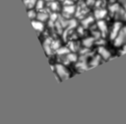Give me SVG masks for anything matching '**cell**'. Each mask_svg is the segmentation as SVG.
<instances>
[{"label":"cell","mask_w":126,"mask_h":124,"mask_svg":"<svg viewBox=\"0 0 126 124\" xmlns=\"http://www.w3.org/2000/svg\"><path fill=\"white\" fill-rule=\"evenodd\" d=\"M68 53H69V48H67V47H60V48L57 49V54L60 55V56L66 55Z\"/></svg>","instance_id":"15"},{"label":"cell","mask_w":126,"mask_h":124,"mask_svg":"<svg viewBox=\"0 0 126 124\" xmlns=\"http://www.w3.org/2000/svg\"><path fill=\"white\" fill-rule=\"evenodd\" d=\"M78 43H75V42H70L69 43V46H70V49H72L73 51H76V50H78L79 49V47H78Z\"/></svg>","instance_id":"19"},{"label":"cell","mask_w":126,"mask_h":124,"mask_svg":"<svg viewBox=\"0 0 126 124\" xmlns=\"http://www.w3.org/2000/svg\"><path fill=\"white\" fill-rule=\"evenodd\" d=\"M24 3L28 8H32L34 4L36 3V0H24Z\"/></svg>","instance_id":"16"},{"label":"cell","mask_w":126,"mask_h":124,"mask_svg":"<svg viewBox=\"0 0 126 124\" xmlns=\"http://www.w3.org/2000/svg\"><path fill=\"white\" fill-rule=\"evenodd\" d=\"M48 16H49V15L47 14V12H40V11H39V13L36 15V19L39 20V21H41V22H43V21L47 20Z\"/></svg>","instance_id":"12"},{"label":"cell","mask_w":126,"mask_h":124,"mask_svg":"<svg viewBox=\"0 0 126 124\" xmlns=\"http://www.w3.org/2000/svg\"><path fill=\"white\" fill-rule=\"evenodd\" d=\"M78 31H79L80 33H83V32H84V31H83V29H82V28H79V29H78Z\"/></svg>","instance_id":"25"},{"label":"cell","mask_w":126,"mask_h":124,"mask_svg":"<svg viewBox=\"0 0 126 124\" xmlns=\"http://www.w3.org/2000/svg\"><path fill=\"white\" fill-rule=\"evenodd\" d=\"M97 28L99 29V31H100V32H101V34L104 36L105 34H106V31H107V26H106V24H105V22H103V21H101V20H99L98 22H97Z\"/></svg>","instance_id":"7"},{"label":"cell","mask_w":126,"mask_h":124,"mask_svg":"<svg viewBox=\"0 0 126 124\" xmlns=\"http://www.w3.org/2000/svg\"><path fill=\"white\" fill-rule=\"evenodd\" d=\"M32 27H33V29H34L35 31H41L43 30V23H41V21H39V20H37V21L32 20Z\"/></svg>","instance_id":"10"},{"label":"cell","mask_w":126,"mask_h":124,"mask_svg":"<svg viewBox=\"0 0 126 124\" xmlns=\"http://www.w3.org/2000/svg\"><path fill=\"white\" fill-rule=\"evenodd\" d=\"M35 7H36V10L41 11L42 8H43V1H42V0H38V1H36V3H35Z\"/></svg>","instance_id":"18"},{"label":"cell","mask_w":126,"mask_h":124,"mask_svg":"<svg viewBox=\"0 0 126 124\" xmlns=\"http://www.w3.org/2000/svg\"><path fill=\"white\" fill-rule=\"evenodd\" d=\"M119 5L118 4H113V5H111L110 7H109V10L112 12V13H116V12H118L119 11Z\"/></svg>","instance_id":"17"},{"label":"cell","mask_w":126,"mask_h":124,"mask_svg":"<svg viewBox=\"0 0 126 124\" xmlns=\"http://www.w3.org/2000/svg\"><path fill=\"white\" fill-rule=\"evenodd\" d=\"M46 1H49L50 2V1H53V0H46Z\"/></svg>","instance_id":"26"},{"label":"cell","mask_w":126,"mask_h":124,"mask_svg":"<svg viewBox=\"0 0 126 124\" xmlns=\"http://www.w3.org/2000/svg\"><path fill=\"white\" fill-rule=\"evenodd\" d=\"M123 7H124V10L126 11V0H123Z\"/></svg>","instance_id":"24"},{"label":"cell","mask_w":126,"mask_h":124,"mask_svg":"<svg viewBox=\"0 0 126 124\" xmlns=\"http://www.w3.org/2000/svg\"><path fill=\"white\" fill-rule=\"evenodd\" d=\"M28 14H29V17H30L31 20H33L34 18H36V14H35V12L32 11V10H29V11H28Z\"/></svg>","instance_id":"20"},{"label":"cell","mask_w":126,"mask_h":124,"mask_svg":"<svg viewBox=\"0 0 126 124\" xmlns=\"http://www.w3.org/2000/svg\"><path fill=\"white\" fill-rule=\"evenodd\" d=\"M97 61H98V57H95V59H94V61H93V62H94V63H93V66L97 65V64H98V62H97Z\"/></svg>","instance_id":"23"},{"label":"cell","mask_w":126,"mask_h":124,"mask_svg":"<svg viewBox=\"0 0 126 124\" xmlns=\"http://www.w3.org/2000/svg\"><path fill=\"white\" fill-rule=\"evenodd\" d=\"M55 69H56V74H57V76H58L59 78H61V80H66V79L69 78V72L67 71V69H66L63 65L57 64L56 67H55Z\"/></svg>","instance_id":"1"},{"label":"cell","mask_w":126,"mask_h":124,"mask_svg":"<svg viewBox=\"0 0 126 124\" xmlns=\"http://www.w3.org/2000/svg\"><path fill=\"white\" fill-rule=\"evenodd\" d=\"M125 41H126V28H123V29L120 30L119 33H118L117 36L115 37L114 44H115L116 46H119V45H122Z\"/></svg>","instance_id":"2"},{"label":"cell","mask_w":126,"mask_h":124,"mask_svg":"<svg viewBox=\"0 0 126 124\" xmlns=\"http://www.w3.org/2000/svg\"><path fill=\"white\" fill-rule=\"evenodd\" d=\"M63 4L64 5H72L73 4V1L72 0H64L63 1Z\"/></svg>","instance_id":"22"},{"label":"cell","mask_w":126,"mask_h":124,"mask_svg":"<svg viewBox=\"0 0 126 124\" xmlns=\"http://www.w3.org/2000/svg\"><path fill=\"white\" fill-rule=\"evenodd\" d=\"M121 28H122V24H121L120 22L114 23V25L112 26L111 31H110V38H111V39H115V37H116L117 34L119 33Z\"/></svg>","instance_id":"4"},{"label":"cell","mask_w":126,"mask_h":124,"mask_svg":"<svg viewBox=\"0 0 126 124\" xmlns=\"http://www.w3.org/2000/svg\"><path fill=\"white\" fill-rule=\"evenodd\" d=\"M98 53H99V55H100L102 58H104V59H108V58L110 57L109 51L106 50V48H104V47H102V46L98 47Z\"/></svg>","instance_id":"9"},{"label":"cell","mask_w":126,"mask_h":124,"mask_svg":"<svg viewBox=\"0 0 126 124\" xmlns=\"http://www.w3.org/2000/svg\"><path fill=\"white\" fill-rule=\"evenodd\" d=\"M94 41V37H88V38H85V39L83 40V44H84V46H86V47H91V46L93 45Z\"/></svg>","instance_id":"14"},{"label":"cell","mask_w":126,"mask_h":124,"mask_svg":"<svg viewBox=\"0 0 126 124\" xmlns=\"http://www.w3.org/2000/svg\"><path fill=\"white\" fill-rule=\"evenodd\" d=\"M88 12V9H87V6L86 5H83V6H79L78 7V10H77V13H76V17L77 18H83Z\"/></svg>","instance_id":"6"},{"label":"cell","mask_w":126,"mask_h":124,"mask_svg":"<svg viewBox=\"0 0 126 124\" xmlns=\"http://www.w3.org/2000/svg\"><path fill=\"white\" fill-rule=\"evenodd\" d=\"M106 16V10L102 8H98L94 11V18L97 20H101Z\"/></svg>","instance_id":"5"},{"label":"cell","mask_w":126,"mask_h":124,"mask_svg":"<svg viewBox=\"0 0 126 124\" xmlns=\"http://www.w3.org/2000/svg\"><path fill=\"white\" fill-rule=\"evenodd\" d=\"M75 6L72 4V5H64L63 7V18L67 19V18H70L74 13H75Z\"/></svg>","instance_id":"3"},{"label":"cell","mask_w":126,"mask_h":124,"mask_svg":"<svg viewBox=\"0 0 126 124\" xmlns=\"http://www.w3.org/2000/svg\"><path fill=\"white\" fill-rule=\"evenodd\" d=\"M93 22H94V19H93V17L89 16V17L85 18V19L82 21V25H83V27L87 28V27H89V26H90V25H91Z\"/></svg>","instance_id":"13"},{"label":"cell","mask_w":126,"mask_h":124,"mask_svg":"<svg viewBox=\"0 0 126 124\" xmlns=\"http://www.w3.org/2000/svg\"><path fill=\"white\" fill-rule=\"evenodd\" d=\"M57 18H58V16H57V14L56 13H53V14H51L50 15V20L52 21V22H56V20H57Z\"/></svg>","instance_id":"21"},{"label":"cell","mask_w":126,"mask_h":124,"mask_svg":"<svg viewBox=\"0 0 126 124\" xmlns=\"http://www.w3.org/2000/svg\"><path fill=\"white\" fill-rule=\"evenodd\" d=\"M63 60H64V64H68L70 62L76 61L77 60V56L75 54H73V53H68V54L65 55V57L63 58Z\"/></svg>","instance_id":"8"},{"label":"cell","mask_w":126,"mask_h":124,"mask_svg":"<svg viewBox=\"0 0 126 124\" xmlns=\"http://www.w3.org/2000/svg\"><path fill=\"white\" fill-rule=\"evenodd\" d=\"M48 7H49V9H50L51 11H53V12H57V11L60 10L59 3H58V2H55L54 0H53V1H50V2L48 3Z\"/></svg>","instance_id":"11"}]
</instances>
